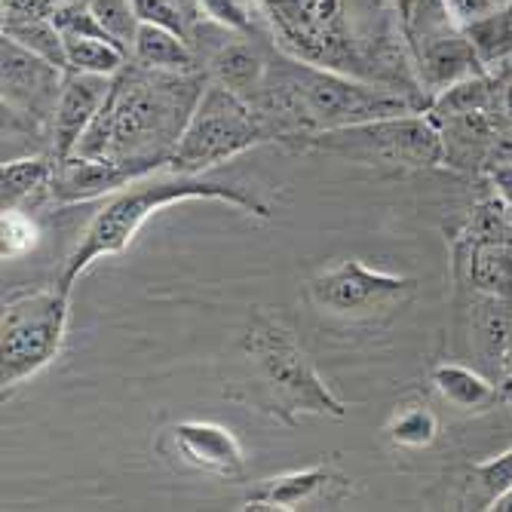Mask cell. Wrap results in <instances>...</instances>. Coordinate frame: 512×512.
Segmentation results:
<instances>
[{
  "mask_svg": "<svg viewBox=\"0 0 512 512\" xmlns=\"http://www.w3.org/2000/svg\"><path fill=\"white\" fill-rule=\"evenodd\" d=\"M206 86V83H203ZM188 74L123 68L74 157L86 160H169L200 92Z\"/></svg>",
  "mask_w": 512,
  "mask_h": 512,
  "instance_id": "obj_1",
  "label": "cell"
},
{
  "mask_svg": "<svg viewBox=\"0 0 512 512\" xmlns=\"http://www.w3.org/2000/svg\"><path fill=\"white\" fill-rule=\"evenodd\" d=\"M353 491V479L341 473L335 463H316L307 470H292L283 476L264 479L255 485L243 509L249 512H295V509H322L338 506Z\"/></svg>",
  "mask_w": 512,
  "mask_h": 512,
  "instance_id": "obj_12",
  "label": "cell"
},
{
  "mask_svg": "<svg viewBox=\"0 0 512 512\" xmlns=\"http://www.w3.org/2000/svg\"><path fill=\"white\" fill-rule=\"evenodd\" d=\"M197 7L209 22L237 34H252L264 16L258 10V0H197Z\"/></svg>",
  "mask_w": 512,
  "mask_h": 512,
  "instance_id": "obj_26",
  "label": "cell"
},
{
  "mask_svg": "<svg viewBox=\"0 0 512 512\" xmlns=\"http://www.w3.org/2000/svg\"><path fill=\"white\" fill-rule=\"evenodd\" d=\"M169 169V160H86L71 157L56 163L50 194L59 203H89L105 194L123 191L126 184Z\"/></svg>",
  "mask_w": 512,
  "mask_h": 512,
  "instance_id": "obj_14",
  "label": "cell"
},
{
  "mask_svg": "<svg viewBox=\"0 0 512 512\" xmlns=\"http://www.w3.org/2000/svg\"><path fill=\"white\" fill-rule=\"evenodd\" d=\"M433 387L448 405L467 414L491 411L503 399V390L497 387V381L485 378L482 371L463 362H439L433 368Z\"/></svg>",
  "mask_w": 512,
  "mask_h": 512,
  "instance_id": "obj_17",
  "label": "cell"
},
{
  "mask_svg": "<svg viewBox=\"0 0 512 512\" xmlns=\"http://www.w3.org/2000/svg\"><path fill=\"white\" fill-rule=\"evenodd\" d=\"M485 172H488V181L494 184L497 200H503L512 209V160H491Z\"/></svg>",
  "mask_w": 512,
  "mask_h": 512,
  "instance_id": "obj_32",
  "label": "cell"
},
{
  "mask_svg": "<svg viewBox=\"0 0 512 512\" xmlns=\"http://www.w3.org/2000/svg\"><path fill=\"white\" fill-rule=\"evenodd\" d=\"M258 7L295 59L396 86L427 105V99L402 86L411 65H396L384 46H375L378 37L365 34L375 10H362V0H258Z\"/></svg>",
  "mask_w": 512,
  "mask_h": 512,
  "instance_id": "obj_3",
  "label": "cell"
},
{
  "mask_svg": "<svg viewBox=\"0 0 512 512\" xmlns=\"http://www.w3.org/2000/svg\"><path fill=\"white\" fill-rule=\"evenodd\" d=\"M460 255L473 292L512 301V209L503 200H488L473 209Z\"/></svg>",
  "mask_w": 512,
  "mask_h": 512,
  "instance_id": "obj_10",
  "label": "cell"
},
{
  "mask_svg": "<svg viewBox=\"0 0 512 512\" xmlns=\"http://www.w3.org/2000/svg\"><path fill=\"white\" fill-rule=\"evenodd\" d=\"M65 53H68V71L102 74V77H117L126 68V56H129L117 40L89 37V34H65Z\"/></svg>",
  "mask_w": 512,
  "mask_h": 512,
  "instance_id": "obj_22",
  "label": "cell"
},
{
  "mask_svg": "<svg viewBox=\"0 0 512 512\" xmlns=\"http://www.w3.org/2000/svg\"><path fill=\"white\" fill-rule=\"evenodd\" d=\"M71 292L59 283L13 295L0 316V384L16 390L50 365L68 335Z\"/></svg>",
  "mask_w": 512,
  "mask_h": 512,
  "instance_id": "obj_8",
  "label": "cell"
},
{
  "mask_svg": "<svg viewBox=\"0 0 512 512\" xmlns=\"http://www.w3.org/2000/svg\"><path fill=\"white\" fill-rule=\"evenodd\" d=\"M62 80V68L4 37V108H19L28 114H40L46 108L56 111Z\"/></svg>",
  "mask_w": 512,
  "mask_h": 512,
  "instance_id": "obj_16",
  "label": "cell"
},
{
  "mask_svg": "<svg viewBox=\"0 0 512 512\" xmlns=\"http://www.w3.org/2000/svg\"><path fill=\"white\" fill-rule=\"evenodd\" d=\"M160 451L184 467L215 476L221 482L246 479V451L234 430L215 421H178L160 439Z\"/></svg>",
  "mask_w": 512,
  "mask_h": 512,
  "instance_id": "obj_11",
  "label": "cell"
},
{
  "mask_svg": "<svg viewBox=\"0 0 512 512\" xmlns=\"http://www.w3.org/2000/svg\"><path fill=\"white\" fill-rule=\"evenodd\" d=\"M267 71H270V65L264 62V56L246 40H230V43L218 46V53L212 56V77L249 102L264 86Z\"/></svg>",
  "mask_w": 512,
  "mask_h": 512,
  "instance_id": "obj_19",
  "label": "cell"
},
{
  "mask_svg": "<svg viewBox=\"0 0 512 512\" xmlns=\"http://www.w3.org/2000/svg\"><path fill=\"white\" fill-rule=\"evenodd\" d=\"M384 433L399 448H430L439 436V417L427 402H405L396 405Z\"/></svg>",
  "mask_w": 512,
  "mask_h": 512,
  "instance_id": "obj_23",
  "label": "cell"
},
{
  "mask_svg": "<svg viewBox=\"0 0 512 512\" xmlns=\"http://www.w3.org/2000/svg\"><path fill=\"white\" fill-rule=\"evenodd\" d=\"M56 163L46 157H25L4 163V175H0V197H4V209H25L31 197L40 191L53 188Z\"/></svg>",
  "mask_w": 512,
  "mask_h": 512,
  "instance_id": "obj_21",
  "label": "cell"
},
{
  "mask_svg": "<svg viewBox=\"0 0 512 512\" xmlns=\"http://www.w3.org/2000/svg\"><path fill=\"white\" fill-rule=\"evenodd\" d=\"M304 145L356 163H387L405 169H433L445 163L448 154L442 126L427 111L304 135Z\"/></svg>",
  "mask_w": 512,
  "mask_h": 512,
  "instance_id": "obj_7",
  "label": "cell"
},
{
  "mask_svg": "<svg viewBox=\"0 0 512 512\" xmlns=\"http://www.w3.org/2000/svg\"><path fill=\"white\" fill-rule=\"evenodd\" d=\"M0 237H4V243H0L4 261H16L40 243V227L25 209H4V218H0Z\"/></svg>",
  "mask_w": 512,
  "mask_h": 512,
  "instance_id": "obj_28",
  "label": "cell"
},
{
  "mask_svg": "<svg viewBox=\"0 0 512 512\" xmlns=\"http://www.w3.org/2000/svg\"><path fill=\"white\" fill-rule=\"evenodd\" d=\"M463 31H467V37L473 40L485 68H491L494 62H512V13H509V7L491 10L488 16L470 22Z\"/></svg>",
  "mask_w": 512,
  "mask_h": 512,
  "instance_id": "obj_25",
  "label": "cell"
},
{
  "mask_svg": "<svg viewBox=\"0 0 512 512\" xmlns=\"http://www.w3.org/2000/svg\"><path fill=\"white\" fill-rule=\"evenodd\" d=\"M240 356L252 368L255 384V393L243 402L261 405L289 427H295L304 414L335 417V421L347 417V405L319 378L292 329L267 307H255L249 313L240 335Z\"/></svg>",
  "mask_w": 512,
  "mask_h": 512,
  "instance_id": "obj_5",
  "label": "cell"
},
{
  "mask_svg": "<svg viewBox=\"0 0 512 512\" xmlns=\"http://www.w3.org/2000/svg\"><path fill=\"white\" fill-rule=\"evenodd\" d=\"M491 160H512V129H506L494 138Z\"/></svg>",
  "mask_w": 512,
  "mask_h": 512,
  "instance_id": "obj_34",
  "label": "cell"
},
{
  "mask_svg": "<svg viewBox=\"0 0 512 512\" xmlns=\"http://www.w3.org/2000/svg\"><path fill=\"white\" fill-rule=\"evenodd\" d=\"M252 108L264 117V123L283 120L292 126L286 138H304L368 120L414 114L427 105L396 86L371 83L298 59L286 71H267V80L252 99Z\"/></svg>",
  "mask_w": 512,
  "mask_h": 512,
  "instance_id": "obj_2",
  "label": "cell"
},
{
  "mask_svg": "<svg viewBox=\"0 0 512 512\" xmlns=\"http://www.w3.org/2000/svg\"><path fill=\"white\" fill-rule=\"evenodd\" d=\"M503 111H506V117L512 120V83L503 86Z\"/></svg>",
  "mask_w": 512,
  "mask_h": 512,
  "instance_id": "obj_36",
  "label": "cell"
},
{
  "mask_svg": "<svg viewBox=\"0 0 512 512\" xmlns=\"http://www.w3.org/2000/svg\"><path fill=\"white\" fill-rule=\"evenodd\" d=\"M4 37L22 43L25 50L37 53L40 59L53 62L56 68L68 71V53H65V34L56 28V22L46 19H19V22H4Z\"/></svg>",
  "mask_w": 512,
  "mask_h": 512,
  "instance_id": "obj_24",
  "label": "cell"
},
{
  "mask_svg": "<svg viewBox=\"0 0 512 512\" xmlns=\"http://www.w3.org/2000/svg\"><path fill=\"white\" fill-rule=\"evenodd\" d=\"M89 10L96 13V19L102 22V28L123 46L126 53H132V43H135V31H138V16L132 0H86Z\"/></svg>",
  "mask_w": 512,
  "mask_h": 512,
  "instance_id": "obj_27",
  "label": "cell"
},
{
  "mask_svg": "<svg viewBox=\"0 0 512 512\" xmlns=\"http://www.w3.org/2000/svg\"><path fill=\"white\" fill-rule=\"evenodd\" d=\"M132 59L151 71H166V74H191L197 68L188 37L148 22H142L135 31Z\"/></svg>",
  "mask_w": 512,
  "mask_h": 512,
  "instance_id": "obj_18",
  "label": "cell"
},
{
  "mask_svg": "<svg viewBox=\"0 0 512 512\" xmlns=\"http://www.w3.org/2000/svg\"><path fill=\"white\" fill-rule=\"evenodd\" d=\"M509 13H512V4H509Z\"/></svg>",
  "mask_w": 512,
  "mask_h": 512,
  "instance_id": "obj_37",
  "label": "cell"
},
{
  "mask_svg": "<svg viewBox=\"0 0 512 512\" xmlns=\"http://www.w3.org/2000/svg\"><path fill=\"white\" fill-rule=\"evenodd\" d=\"M188 200H215V203L234 206L246 215L264 218V221L270 218V206L264 200H258L255 194H246L243 188L206 181L203 175H178V172L145 175V178L126 184L117 197H111L96 215H92V221L86 224L83 237L77 240L74 252L68 255L56 283L65 292H71L77 286V279L96 261L126 252L151 215H157L166 206L188 203Z\"/></svg>",
  "mask_w": 512,
  "mask_h": 512,
  "instance_id": "obj_4",
  "label": "cell"
},
{
  "mask_svg": "<svg viewBox=\"0 0 512 512\" xmlns=\"http://www.w3.org/2000/svg\"><path fill=\"white\" fill-rule=\"evenodd\" d=\"M417 283L411 276H399L381 267H368L359 258H344L322 267L310 283L307 298L332 316L344 319H368L402 304Z\"/></svg>",
  "mask_w": 512,
  "mask_h": 512,
  "instance_id": "obj_9",
  "label": "cell"
},
{
  "mask_svg": "<svg viewBox=\"0 0 512 512\" xmlns=\"http://www.w3.org/2000/svg\"><path fill=\"white\" fill-rule=\"evenodd\" d=\"M408 53L417 71V80L430 92V99L457 80H467L473 74L488 71L476 53L473 40L460 25H442L427 34H417L408 43Z\"/></svg>",
  "mask_w": 512,
  "mask_h": 512,
  "instance_id": "obj_13",
  "label": "cell"
},
{
  "mask_svg": "<svg viewBox=\"0 0 512 512\" xmlns=\"http://www.w3.org/2000/svg\"><path fill=\"white\" fill-rule=\"evenodd\" d=\"M470 479L479 488V500L485 503V509H491V503L497 497L512 491V448L500 451L497 457H491L485 463H476Z\"/></svg>",
  "mask_w": 512,
  "mask_h": 512,
  "instance_id": "obj_29",
  "label": "cell"
},
{
  "mask_svg": "<svg viewBox=\"0 0 512 512\" xmlns=\"http://www.w3.org/2000/svg\"><path fill=\"white\" fill-rule=\"evenodd\" d=\"M442 4H445L448 16H451L460 28H467L470 22H476V19L488 16L491 10H497L494 0H442Z\"/></svg>",
  "mask_w": 512,
  "mask_h": 512,
  "instance_id": "obj_31",
  "label": "cell"
},
{
  "mask_svg": "<svg viewBox=\"0 0 512 512\" xmlns=\"http://www.w3.org/2000/svg\"><path fill=\"white\" fill-rule=\"evenodd\" d=\"M390 4H393V13H396V19L402 25V37H405L408 28H411V22H414L417 7H421V0H390Z\"/></svg>",
  "mask_w": 512,
  "mask_h": 512,
  "instance_id": "obj_33",
  "label": "cell"
},
{
  "mask_svg": "<svg viewBox=\"0 0 512 512\" xmlns=\"http://www.w3.org/2000/svg\"><path fill=\"white\" fill-rule=\"evenodd\" d=\"M132 7H135L138 22L169 28V31H175V34L191 40L188 16H184V10L178 7V0H132Z\"/></svg>",
  "mask_w": 512,
  "mask_h": 512,
  "instance_id": "obj_30",
  "label": "cell"
},
{
  "mask_svg": "<svg viewBox=\"0 0 512 512\" xmlns=\"http://www.w3.org/2000/svg\"><path fill=\"white\" fill-rule=\"evenodd\" d=\"M494 105V80L485 74H473L467 80H457L448 89H442L439 96L430 99L427 114H433L439 123L442 120H457L470 114H488Z\"/></svg>",
  "mask_w": 512,
  "mask_h": 512,
  "instance_id": "obj_20",
  "label": "cell"
},
{
  "mask_svg": "<svg viewBox=\"0 0 512 512\" xmlns=\"http://www.w3.org/2000/svg\"><path fill=\"white\" fill-rule=\"evenodd\" d=\"M114 77L102 74H83V71H65L62 92L53 111V157L56 163H65L74 157L80 138L99 117Z\"/></svg>",
  "mask_w": 512,
  "mask_h": 512,
  "instance_id": "obj_15",
  "label": "cell"
},
{
  "mask_svg": "<svg viewBox=\"0 0 512 512\" xmlns=\"http://www.w3.org/2000/svg\"><path fill=\"white\" fill-rule=\"evenodd\" d=\"M491 509H500V512H512V491H506L503 497H497L491 503Z\"/></svg>",
  "mask_w": 512,
  "mask_h": 512,
  "instance_id": "obj_35",
  "label": "cell"
},
{
  "mask_svg": "<svg viewBox=\"0 0 512 512\" xmlns=\"http://www.w3.org/2000/svg\"><path fill=\"white\" fill-rule=\"evenodd\" d=\"M267 138H273V132L252 102L212 80L203 86L188 123H184L166 172L203 175L206 169L240 157Z\"/></svg>",
  "mask_w": 512,
  "mask_h": 512,
  "instance_id": "obj_6",
  "label": "cell"
}]
</instances>
